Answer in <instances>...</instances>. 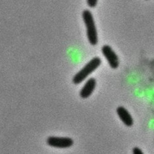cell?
<instances>
[{
	"mask_svg": "<svg viewBox=\"0 0 154 154\" xmlns=\"http://www.w3.org/2000/svg\"><path fill=\"white\" fill-rule=\"evenodd\" d=\"M97 3V0H88L87 1V3L88 5V6L91 8H94L96 6Z\"/></svg>",
	"mask_w": 154,
	"mask_h": 154,
	"instance_id": "52a82bcc",
	"label": "cell"
},
{
	"mask_svg": "<svg viewBox=\"0 0 154 154\" xmlns=\"http://www.w3.org/2000/svg\"><path fill=\"white\" fill-rule=\"evenodd\" d=\"M96 86V81L94 79H89L80 91V96L83 99H86L91 95Z\"/></svg>",
	"mask_w": 154,
	"mask_h": 154,
	"instance_id": "5b68a950",
	"label": "cell"
},
{
	"mask_svg": "<svg viewBox=\"0 0 154 154\" xmlns=\"http://www.w3.org/2000/svg\"><path fill=\"white\" fill-rule=\"evenodd\" d=\"M47 143L51 147L66 149L71 147L73 144V141L70 137L51 136L48 138Z\"/></svg>",
	"mask_w": 154,
	"mask_h": 154,
	"instance_id": "3957f363",
	"label": "cell"
},
{
	"mask_svg": "<svg viewBox=\"0 0 154 154\" xmlns=\"http://www.w3.org/2000/svg\"><path fill=\"white\" fill-rule=\"evenodd\" d=\"M117 112L119 117L123 123L127 126H131L133 125V119L128 112L125 107L120 106L117 109Z\"/></svg>",
	"mask_w": 154,
	"mask_h": 154,
	"instance_id": "8992f818",
	"label": "cell"
},
{
	"mask_svg": "<svg viewBox=\"0 0 154 154\" xmlns=\"http://www.w3.org/2000/svg\"><path fill=\"white\" fill-rule=\"evenodd\" d=\"M133 154H144V153L142 150L136 147L133 149Z\"/></svg>",
	"mask_w": 154,
	"mask_h": 154,
	"instance_id": "ba28073f",
	"label": "cell"
},
{
	"mask_svg": "<svg viewBox=\"0 0 154 154\" xmlns=\"http://www.w3.org/2000/svg\"><path fill=\"white\" fill-rule=\"evenodd\" d=\"M102 52L107 59L110 66L112 69H117L119 66V60L117 55L109 45H104L102 48Z\"/></svg>",
	"mask_w": 154,
	"mask_h": 154,
	"instance_id": "277c9868",
	"label": "cell"
},
{
	"mask_svg": "<svg viewBox=\"0 0 154 154\" xmlns=\"http://www.w3.org/2000/svg\"><path fill=\"white\" fill-rule=\"evenodd\" d=\"M83 18L87 29L88 40L91 45L95 46L97 43L98 39L97 30L93 14L89 10H85L83 12Z\"/></svg>",
	"mask_w": 154,
	"mask_h": 154,
	"instance_id": "6da1fadb",
	"label": "cell"
},
{
	"mask_svg": "<svg viewBox=\"0 0 154 154\" xmlns=\"http://www.w3.org/2000/svg\"><path fill=\"white\" fill-rule=\"evenodd\" d=\"M101 63V60L99 57H96L89 61L86 65L73 77V82L75 85H78L85 80L86 77L96 70Z\"/></svg>",
	"mask_w": 154,
	"mask_h": 154,
	"instance_id": "7a4b0ae2",
	"label": "cell"
}]
</instances>
